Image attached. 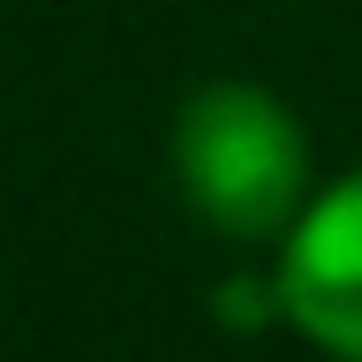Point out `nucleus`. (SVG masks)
<instances>
[{
	"mask_svg": "<svg viewBox=\"0 0 362 362\" xmlns=\"http://www.w3.org/2000/svg\"><path fill=\"white\" fill-rule=\"evenodd\" d=\"M174 166L197 211L226 234H272L302 197V136L264 90L211 83L174 129Z\"/></svg>",
	"mask_w": 362,
	"mask_h": 362,
	"instance_id": "1",
	"label": "nucleus"
},
{
	"mask_svg": "<svg viewBox=\"0 0 362 362\" xmlns=\"http://www.w3.org/2000/svg\"><path fill=\"white\" fill-rule=\"evenodd\" d=\"M279 310L339 362H362V174L294 219L279 257Z\"/></svg>",
	"mask_w": 362,
	"mask_h": 362,
	"instance_id": "2",
	"label": "nucleus"
}]
</instances>
